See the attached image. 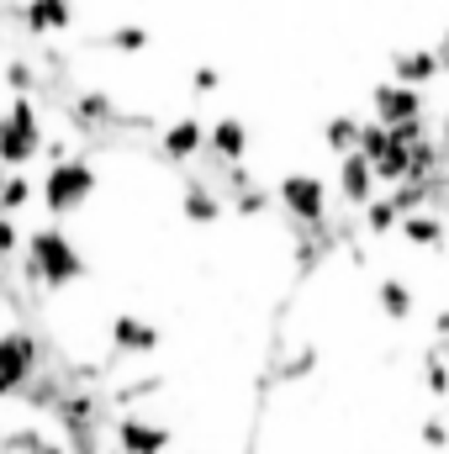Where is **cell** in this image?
<instances>
[{
    "label": "cell",
    "instance_id": "17",
    "mask_svg": "<svg viewBox=\"0 0 449 454\" xmlns=\"http://www.w3.org/2000/svg\"><path fill=\"white\" fill-rule=\"evenodd\" d=\"M5 85H11L16 96H27V90L37 85V74H32V64H27V59H11V64H5Z\"/></svg>",
    "mask_w": 449,
    "mask_h": 454
},
{
    "label": "cell",
    "instance_id": "14",
    "mask_svg": "<svg viewBox=\"0 0 449 454\" xmlns=\"http://www.w3.org/2000/svg\"><path fill=\"white\" fill-rule=\"evenodd\" d=\"M32 201V180L21 175V169H11L5 180H0V212H21Z\"/></svg>",
    "mask_w": 449,
    "mask_h": 454
},
{
    "label": "cell",
    "instance_id": "22",
    "mask_svg": "<svg viewBox=\"0 0 449 454\" xmlns=\"http://www.w3.org/2000/svg\"><path fill=\"white\" fill-rule=\"evenodd\" d=\"M11 248H16V227L0 223V254H11Z\"/></svg>",
    "mask_w": 449,
    "mask_h": 454
},
{
    "label": "cell",
    "instance_id": "10",
    "mask_svg": "<svg viewBox=\"0 0 449 454\" xmlns=\"http://www.w3.org/2000/svg\"><path fill=\"white\" fill-rule=\"evenodd\" d=\"M116 439H122L127 454H159L169 444L164 428H148V423H138V418H122V423H116Z\"/></svg>",
    "mask_w": 449,
    "mask_h": 454
},
{
    "label": "cell",
    "instance_id": "1",
    "mask_svg": "<svg viewBox=\"0 0 449 454\" xmlns=\"http://www.w3.org/2000/svg\"><path fill=\"white\" fill-rule=\"evenodd\" d=\"M37 148H43V127H37V106L27 101V96H16L5 116H0V164H11V169H27L32 159H37Z\"/></svg>",
    "mask_w": 449,
    "mask_h": 454
},
{
    "label": "cell",
    "instance_id": "11",
    "mask_svg": "<svg viewBox=\"0 0 449 454\" xmlns=\"http://www.w3.org/2000/svg\"><path fill=\"white\" fill-rule=\"evenodd\" d=\"M207 143L217 148V159H227V164H238L243 159V148H248V127L238 121V116H223L212 132H207Z\"/></svg>",
    "mask_w": 449,
    "mask_h": 454
},
{
    "label": "cell",
    "instance_id": "12",
    "mask_svg": "<svg viewBox=\"0 0 449 454\" xmlns=\"http://www.w3.org/2000/svg\"><path fill=\"white\" fill-rule=\"evenodd\" d=\"M323 143L334 148L338 159H343V153H354V148H359V121H354V116H334V121L323 127Z\"/></svg>",
    "mask_w": 449,
    "mask_h": 454
},
{
    "label": "cell",
    "instance_id": "9",
    "mask_svg": "<svg viewBox=\"0 0 449 454\" xmlns=\"http://www.w3.org/2000/svg\"><path fill=\"white\" fill-rule=\"evenodd\" d=\"M201 148H207V127L196 116H180V121L164 127V153L169 159H196Z\"/></svg>",
    "mask_w": 449,
    "mask_h": 454
},
{
    "label": "cell",
    "instance_id": "16",
    "mask_svg": "<svg viewBox=\"0 0 449 454\" xmlns=\"http://www.w3.org/2000/svg\"><path fill=\"white\" fill-rule=\"evenodd\" d=\"M106 43H112L116 53H143L154 37H148V27H116V32H106Z\"/></svg>",
    "mask_w": 449,
    "mask_h": 454
},
{
    "label": "cell",
    "instance_id": "6",
    "mask_svg": "<svg viewBox=\"0 0 449 454\" xmlns=\"http://www.w3.org/2000/svg\"><path fill=\"white\" fill-rule=\"evenodd\" d=\"M16 21H21L32 37L69 32V27H75V0H21V5H16Z\"/></svg>",
    "mask_w": 449,
    "mask_h": 454
},
{
    "label": "cell",
    "instance_id": "8",
    "mask_svg": "<svg viewBox=\"0 0 449 454\" xmlns=\"http://www.w3.org/2000/svg\"><path fill=\"white\" fill-rule=\"evenodd\" d=\"M338 185H343V196H349L354 207H365V201H370V191H375V169H370V159H365L359 148L338 159Z\"/></svg>",
    "mask_w": 449,
    "mask_h": 454
},
{
    "label": "cell",
    "instance_id": "18",
    "mask_svg": "<svg viewBox=\"0 0 449 454\" xmlns=\"http://www.w3.org/2000/svg\"><path fill=\"white\" fill-rule=\"evenodd\" d=\"M381 307H386V317H407L413 312V296L402 286H381Z\"/></svg>",
    "mask_w": 449,
    "mask_h": 454
},
{
    "label": "cell",
    "instance_id": "3",
    "mask_svg": "<svg viewBox=\"0 0 449 454\" xmlns=\"http://www.w3.org/2000/svg\"><path fill=\"white\" fill-rule=\"evenodd\" d=\"M27 270H32L43 286H69V280L80 275V254L69 248V238L37 232V238H32V254H27Z\"/></svg>",
    "mask_w": 449,
    "mask_h": 454
},
{
    "label": "cell",
    "instance_id": "19",
    "mask_svg": "<svg viewBox=\"0 0 449 454\" xmlns=\"http://www.w3.org/2000/svg\"><path fill=\"white\" fill-rule=\"evenodd\" d=\"M402 227H407V238H413V243H439V223H434V217H413V212H407Z\"/></svg>",
    "mask_w": 449,
    "mask_h": 454
},
{
    "label": "cell",
    "instance_id": "13",
    "mask_svg": "<svg viewBox=\"0 0 449 454\" xmlns=\"http://www.w3.org/2000/svg\"><path fill=\"white\" fill-rule=\"evenodd\" d=\"M159 333L148 328V323H132V317H116V348H132V354H143V348H154Z\"/></svg>",
    "mask_w": 449,
    "mask_h": 454
},
{
    "label": "cell",
    "instance_id": "20",
    "mask_svg": "<svg viewBox=\"0 0 449 454\" xmlns=\"http://www.w3.org/2000/svg\"><path fill=\"white\" fill-rule=\"evenodd\" d=\"M365 207H370V227H375V232L397 227V217H402V212H397V201H365Z\"/></svg>",
    "mask_w": 449,
    "mask_h": 454
},
{
    "label": "cell",
    "instance_id": "21",
    "mask_svg": "<svg viewBox=\"0 0 449 454\" xmlns=\"http://www.w3.org/2000/svg\"><path fill=\"white\" fill-rule=\"evenodd\" d=\"M196 90H217V69H196Z\"/></svg>",
    "mask_w": 449,
    "mask_h": 454
},
{
    "label": "cell",
    "instance_id": "2",
    "mask_svg": "<svg viewBox=\"0 0 449 454\" xmlns=\"http://www.w3.org/2000/svg\"><path fill=\"white\" fill-rule=\"evenodd\" d=\"M91 191H96V169H91L85 159H59V164H48L43 201H48V212H53V217H64V212L85 207V201H91Z\"/></svg>",
    "mask_w": 449,
    "mask_h": 454
},
{
    "label": "cell",
    "instance_id": "7",
    "mask_svg": "<svg viewBox=\"0 0 449 454\" xmlns=\"http://www.w3.org/2000/svg\"><path fill=\"white\" fill-rule=\"evenodd\" d=\"M439 69H445V64H439V53H434V48H402V53L391 59V80L418 85V90H423L429 80H439Z\"/></svg>",
    "mask_w": 449,
    "mask_h": 454
},
{
    "label": "cell",
    "instance_id": "15",
    "mask_svg": "<svg viewBox=\"0 0 449 454\" xmlns=\"http://www.w3.org/2000/svg\"><path fill=\"white\" fill-rule=\"evenodd\" d=\"M185 217H196V223H217L223 207H217V196H212L207 185H191V191H185Z\"/></svg>",
    "mask_w": 449,
    "mask_h": 454
},
{
    "label": "cell",
    "instance_id": "5",
    "mask_svg": "<svg viewBox=\"0 0 449 454\" xmlns=\"http://www.w3.org/2000/svg\"><path fill=\"white\" fill-rule=\"evenodd\" d=\"M323 201H328V191H323V180L318 175H286L280 180V207L291 212V217H302V223H318L323 217Z\"/></svg>",
    "mask_w": 449,
    "mask_h": 454
},
{
    "label": "cell",
    "instance_id": "4",
    "mask_svg": "<svg viewBox=\"0 0 449 454\" xmlns=\"http://www.w3.org/2000/svg\"><path fill=\"white\" fill-rule=\"evenodd\" d=\"M370 106H375V121L397 127V121H418V116H423V96H418V85L386 80V85L370 90Z\"/></svg>",
    "mask_w": 449,
    "mask_h": 454
}]
</instances>
